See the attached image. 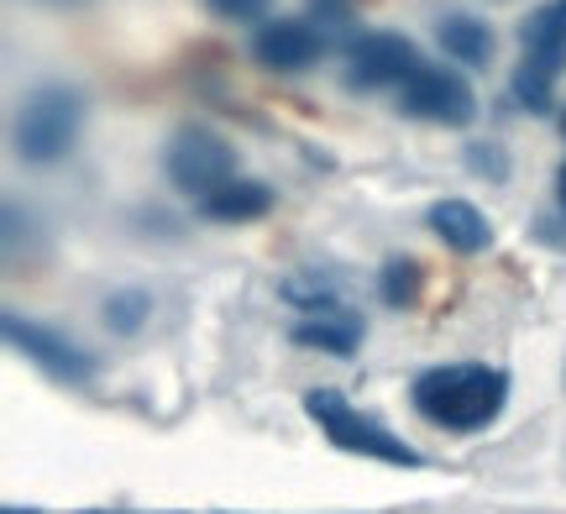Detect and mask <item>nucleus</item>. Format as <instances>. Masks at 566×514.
<instances>
[{
	"instance_id": "0eeeda50",
	"label": "nucleus",
	"mask_w": 566,
	"mask_h": 514,
	"mask_svg": "<svg viewBox=\"0 0 566 514\" xmlns=\"http://www.w3.org/2000/svg\"><path fill=\"white\" fill-rule=\"evenodd\" d=\"M325 48H331V27L325 21L279 17L252 38V59L263 63L268 74H304V69H315L325 59Z\"/></svg>"
},
{
	"instance_id": "20e7f679",
	"label": "nucleus",
	"mask_w": 566,
	"mask_h": 514,
	"mask_svg": "<svg viewBox=\"0 0 566 514\" xmlns=\"http://www.w3.org/2000/svg\"><path fill=\"white\" fill-rule=\"evenodd\" d=\"M80 122H84L80 90L42 84V90L27 95V105H21V116H17V153L38 168L59 164V158H69L74 143H80Z\"/></svg>"
},
{
	"instance_id": "5701e85b",
	"label": "nucleus",
	"mask_w": 566,
	"mask_h": 514,
	"mask_svg": "<svg viewBox=\"0 0 566 514\" xmlns=\"http://www.w3.org/2000/svg\"><path fill=\"white\" fill-rule=\"evenodd\" d=\"M562 126H566V122H562Z\"/></svg>"
},
{
	"instance_id": "7ed1b4c3",
	"label": "nucleus",
	"mask_w": 566,
	"mask_h": 514,
	"mask_svg": "<svg viewBox=\"0 0 566 514\" xmlns=\"http://www.w3.org/2000/svg\"><path fill=\"white\" fill-rule=\"evenodd\" d=\"M520 42H525V59L514 69V101L546 116L556 101V80L566 69V0H546L541 11H530Z\"/></svg>"
},
{
	"instance_id": "f3484780",
	"label": "nucleus",
	"mask_w": 566,
	"mask_h": 514,
	"mask_svg": "<svg viewBox=\"0 0 566 514\" xmlns=\"http://www.w3.org/2000/svg\"><path fill=\"white\" fill-rule=\"evenodd\" d=\"M205 6H210L221 21H258L273 0H205Z\"/></svg>"
},
{
	"instance_id": "a211bd4d",
	"label": "nucleus",
	"mask_w": 566,
	"mask_h": 514,
	"mask_svg": "<svg viewBox=\"0 0 566 514\" xmlns=\"http://www.w3.org/2000/svg\"><path fill=\"white\" fill-rule=\"evenodd\" d=\"M310 11H315L325 27H342V21H346V0H310Z\"/></svg>"
},
{
	"instance_id": "f257e3e1",
	"label": "nucleus",
	"mask_w": 566,
	"mask_h": 514,
	"mask_svg": "<svg viewBox=\"0 0 566 514\" xmlns=\"http://www.w3.org/2000/svg\"><path fill=\"white\" fill-rule=\"evenodd\" d=\"M415 410L441 426V431L472 436L493 426L499 410L509 405V373L504 368H488V363H446V368H430L415 378Z\"/></svg>"
},
{
	"instance_id": "dca6fc26",
	"label": "nucleus",
	"mask_w": 566,
	"mask_h": 514,
	"mask_svg": "<svg viewBox=\"0 0 566 514\" xmlns=\"http://www.w3.org/2000/svg\"><path fill=\"white\" fill-rule=\"evenodd\" d=\"M467 164L478 168L483 179H504V174H509V158H504V147H499V143H472V147H467Z\"/></svg>"
},
{
	"instance_id": "4be33fe9",
	"label": "nucleus",
	"mask_w": 566,
	"mask_h": 514,
	"mask_svg": "<svg viewBox=\"0 0 566 514\" xmlns=\"http://www.w3.org/2000/svg\"><path fill=\"white\" fill-rule=\"evenodd\" d=\"M59 6H63V0H59Z\"/></svg>"
},
{
	"instance_id": "ddd939ff",
	"label": "nucleus",
	"mask_w": 566,
	"mask_h": 514,
	"mask_svg": "<svg viewBox=\"0 0 566 514\" xmlns=\"http://www.w3.org/2000/svg\"><path fill=\"white\" fill-rule=\"evenodd\" d=\"M436 38H441L446 59L467 63V69H488L493 63V27L478 17H446L436 27Z\"/></svg>"
},
{
	"instance_id": "9d476101",
	"label": "nucleus",
	"mask_w": 566,
	"mask_h": 514,
	"mask_svg": "<svg viewBox=\"0 0 566 514\" xmlns=\"http://www.w3.org/2000/svg\"><path fill=\"white\" fill-rule=\"evenodd\" d=\"M294 347H310V352H331V357H352L363 347V315L352 305H336V310H321V315H304L294 326Z\"/></svg>"
},
{
	"instance_id": "aec40b11",
	"label": "nucleus",
	"mask_w": 566,
	"mask_h": 514,
	"mask_svg": "<svg viewBox=\"0 0 566 514\" xmlns=\"http://www.w3.org/2000/svg\"><path fill=\"white\" fill-rule=\"evenodd\" d=\"M0 514H38V510H17V504H6V510H0Z\"/></svg>"
},
{
	"instance_id": "412c9836",
	"label": "nucleus",
	"mask_w": 566,
	"mask_h": 514,
	"mask_svg": "<svg viewBox=\"0 0 566 514\" xmlns=\"http://www.w3.org/2000/svg\"><path fill=\"white\" fill-rule=\"evenodd\" d=\"M84 514H122V510H84Z\"/></svg>"
},
{
	"instance_id": "f03ea898",
	"label": "nucleus",
	"mask_w": 566,
	"mask_h": 514,
	"mask_svg": "<svg viewBox=\"0 0 566 514\" xmlns=\"http://www.w3.org/2000/svg\"><path fill=\"white\" fill-rule=\"evenodd\" d=\"M304 415L321 426V436L331 447H342L352 457H367V462H388V468H424V457L409 447L405 436H394L384 420L352 410L346 394L336 389H310L304 394Z\"/></svg>"
},
{
	"instance_id": "39448f33",
	"label": "nucleus",
	"mask_w": 566,
	"mask_h": 514,
	"mask_svg": "<svg viewBox=\"0 0 566 514\" xmlns=\"http://www.w3.org/2000/svg\"><path fill=\"white\" fill-rule=\"evenodd\" d=\"M163 174H168V185L189 195V200H210V195H221L231 179H242L237 174V147L226 143L221 132H210V126H184L174 132V143L163 147Z\"/></svg>"
},
{
	"instance_id": "6ab92c4d",
	"label": "nucleus",
	"mask_w": 566,
	"mask_h": 514,
	"mask_svg": "<svg viewBox=\"0 0 566 514\" xmlns=\"http://www.w3.org/2000/svg\"><path fill=\"white\" fill-rule=\"evenodd\" d=\"M556 200H562V210H566V168H562V179H556Z\"/></svg>"
},
{
	"instance_id": "9b49d317",
	"label": "nucleus",
	"mask_w": 566,
	"mask_h": 514,
	"mask_svg": "<svg viewBox=\"0 0 566 514\" xmlns=\"http://www.w3.org/2000/svg\"><path fill=\"white\" fill-rule=\"evenodd\" d=\"M430 231L451 252H462V258H472V252H483L493 242V227H488V216L472 200H441V206H430Z\"/></svg>"
},
{
	"instance_id": "6e6552de",
	"label": "nucleus",
	"mask_w": 566,
	"mask_h": 514,
	"mask_svg": "<svg viewBox=\"0 0 566 514\" xmlns=\"http://www.w3.org/2000/svg\"><path fill=\"white\" fill-rule=\"evenodd\" d=\"M399 105H405L409 116L436 122V126H472V116H478L472 84L462 74H451V69H436V63H424L420 74L399 90Z\"/></svg>"
},
{
	"instance_id": "423d86ee",
	"label": "nucleus",
	"mask_w": 566,
	"mask_h": 514,
	"mask_svg": "<svg viewBox=\"0 0 566 514\" xmlns=\"http://www.w3.org/2000/svg\"><path fill=\"white\" fill-rule=\"evenodd\" d=\"M420 69V48L399 32H363L346 42V84L352 90H405Z\"/></svg>"
},
{
	"instance_id": "f8f14e48",
	"label": "nucleus",
	"mask_w": 566,
	"mask_h": 514,
	"mask_svg": "<svg viewBox=\"0 0 566 514\" xmlns=\"http://www.w3.org/2000/svg\"><path fill=\"white\" fill-rule=\"evenodd\" d=\"M205 221H216V227H242V221H263L268 210H273V189L258 185V179H231L221 195H210L205 200Z\"/></svg>"
},
{
	"instance_id": "1a4fd4ad",
	"label": "nucleus",
	"mask_w": 566,
	"mask_h": 514,
	"mask_svg": "<svg viewBox=\"0 0 566 514\" xmlns=\"http://www.w3.org/2000/svg\"><path fill=\"white\" fill-rule=\"evenodd\" d=\"M0 331H6V342H11L21 357H32L48 378H59V384H90V378H95V357L80 352L69 336H59V331L38 326V321H21V315H6Z\"/></svg>"
},
{
	"instance_id": "2eb2a0df",
	"label": "nucleus",
	"mask_w": 566,
	"mask_h": 514,
	"mask_svg": "<svg viewBox=\"0 0 566 514\" xmlns=\"http://www.w3.org/2000/svg\"><path fill=\"white\" fill-rule=\"evenodd\" d=\"M101 315L116 336H132V331H142V321L153 315V294H147V289H116V294L105 300Z\"/></svg>"
},
{
	"instance_id": "4468645a",
	"label": "nucleus",
	"mask_w": 566,
	"mask_h": 514,
	"mask_svg": "<svg viewBox=\"0 0 566 514\" xmlns=\"http://www.w3.org/2000/svg\"><path fill=\"white\" fill-rule=\"evenodd\" d=\"M420 284H424V273L415 258H388L384 273H378V294H384L394 310H405L420 300Z\"/></svg>"
}]
</instances>
